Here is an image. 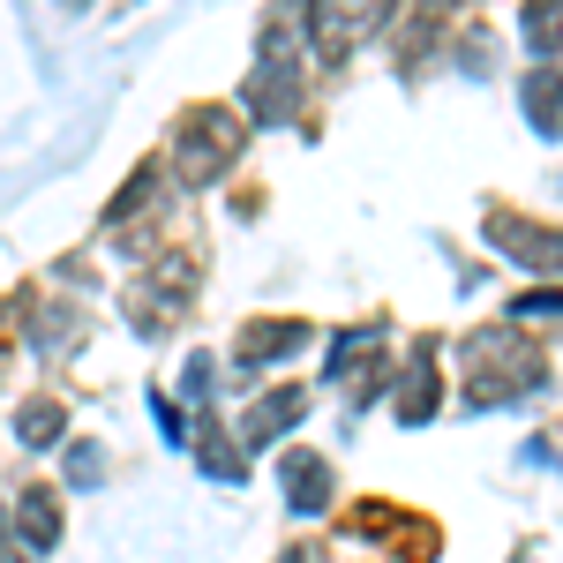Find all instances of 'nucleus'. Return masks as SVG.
Instances as JSON below:
<instances>
[{"label":"nucleus","instance_id":"f3484780","mask_svg":"<svg viewBox=\"0 0 563 563\" xmlns=\"http://www.w3.org/2000/svg\"><path fill=\"white\" fill-rule=\"evenodd\" d=\"M459 8H474V0H421V8H413V23H406V45H413V53H429L435 31H443Z\"/></svg>","mask_w":563,"mask_h":563},{"label":"nucleus","instance_id":"5701e85b","mask_svg":"<svg viewBox=\"0 0 563 563\" xmlns=\"http://www.w3.org/2000/svg\"><path fill=\"white\" fill-rule=\"evenodd\" d=\"M0 556H8V519H0Z\"/></svg>","mask_w":563,"mask_h":563},{"label":"nucleus","instance_id":"20e7f679","mask_svg":"<svg viewBox=\"0 0 563 563\" xmlns=\"http://www.w3.org/2000/svg\"><path fill=\"white\" fill-rule=\"evenodd\" d=\"M308 339H316V323H308V316H249V323H241V339H233V368H241V376H256V368H271V361H294Z\"/></svg>","mask_w":563,"mask_h":563},{"label":"nucleus","instance_id":"39448f33","mask_svg":"<svg viewBox=\"0 0 563 563\" xmlns=\"http://www.w3.org/2000/svg\"><path fill=\"white\" fill-rule=\"evenodd\" d=\"M496 249L511 263H526V271H563V233H549V225H526L519 211H488V225H481Z\"/></svg>","mask_w":563,"mask_h":563},{"label":"nucleus","instance_id":"0eeeda50","mask_svg":"<svg viewBox=\"0 0 563 563\" xmlns=\"http://www.w3.org/2000/svg\"><path fill=\"white\" fill-rule=\"evenodd\" d=\"M241 106H249L256 121H294V106H301V60H256Z\"/></svg>","mask_w":563,"mask_h":563},{"label":"nucleus","instance_id":"9d476101","mask_svg":"<svg viewBox=\"0 0 563 563\" xmlns=\"http://www.w3.org/2000/svg\"><path fill=\"white\" fill-rule=\"evenodd\" d=\"M435 406H443V368H435V353L421 346L406 361V376H398V421L421 429V421H435Z\"/></svg>","mask_w":563,"mask_h":563},{"label":"nucleus","instance_id":"f8f14e48","mask_svg":"<svg viewBox=\"0 0 563 563\" xmlns=\"http://www.w3.org/2000/svg\"><path fill=\"white\" fill-rule=\"evenodd\" d=\"M519 106L541 135H563V68H533L519 84Z\"/></svg>","mask_w":563,"mask_h":563},{"label":"nucleus","instance_id":"393cba45","mask_svg":"<svg viewBox=\"0 0 563 563\" xmlns=\"http://www.w3.org/2000/svg\"><path fill=\"white\" fill-rule=\"evenodd\" d=\"M286 563H301V556H286Z\"/></svg>","mask_w":563,"mask_h":563},{"label":"nucleus","instance_id":"423d86ee","mask_svg":"<svg viewBox=\"0 0 563 563\" xmlns=\"http://www.w3.org/2000/svg\"><path fill=\"white\" fill-rule=\"evenodd\" d=\"M294 421H308V390H301V384L263 390L256 406H241V451H263V443H278V435L294 429Z\"/></svg>","mask_w":563,"mask_h":563},{"label":"nucleus","instance_id":"1a4fd4ad","mask_svg":"<svg viewBox=\"0 0 563 563\" xmlns=\"http://www.w3.org/2000/svg\"><path fill=\"white\" fill-rule=\"evenodd\" d=\"M15 541L31 549V556H45V549H60V488L53 481H31L23 496H15Z\"/></svg>","mask_w":563,"mask_h":563},{"label":"nucleus","instance_id":"f257e3e1","mask_svg":"<svg viewBox=\"0 0 563 563\" xmlns=\"http://www.w3.org/2000/svg\"><path fill=\"white\" fill-rule=\"evenodd\" d=\"M459 361H466V406L488 413V406H511L526 390L549 384V361L533 339H519L511 323H496V331H474V339H459Z\"/></svg>","mask_w":563,"mask_h":563},{"label":"nucleus","instance_id":"aec40b11","mask_svg":"<svg viewBox=\"0 0 563 563\" xmlns=\"http://www.w3.org/2000/svg\"><path fill=\"white\" fill-rule=\"evenodd\" d=\"M68 481H76V488H98V481H106V451H98V443H76V451H68Z\"/></svg>","mask_w":563,"mask_h":563},{"label":"nucleus","instance_id":"7ed1b4c3","mask_svg":"<svg viewBox=\"0 0 563 563\" xmlns=\"http://www.w3.org/2000/svg\"><path fill=\"white\" fill-rule=\"evenodd\" d=\"M398 0H308V38L323 60H346L353 45H368L390 23Z\"/></svg>","mask_w":563,"mask_h":563},{"label":"nucleus","instance_id":"f03ea898","mask_svg":"<svg viewBox=\"0 0 563 563\" xmlns=\"http://www.w3.org/2000/svg\"><path fill=\"white\" fill-rule=\"evenodd\" d=\"M241 113L233 106H188L174 121V174L188 180V188H211V180H225V166L241 158Z\"/></svg>","mask_w":563,"mask_h":563},{"label":"nucleus","instance_id":"6ab92c4d","mask_svg":"<svg viewBox=\"0 0 563 563\" xmlns=\"http://www.w3.org/2000/svg\"><path fill=\"white\" fill-rule=\"evenodd\" d=\"M151 413H158V435H166V443H188V429H196V413H180V406L166 398V390H151Z\"/></svg>","mask_w":563,"mask_h":563},{"label":"nucleus","instance_id":"6e6552de","mask_svg":"<svg viewBox=\"0 0 563 563\" xmlns=\"http://www.w3.org/2000/svg\"><path fill=\"white\" fill-rule=\"evenodd\" d=\"M278 481H286V504H294L301 519H323V511H331V496H339L331 459H316V451H286V459H278Z\"/></svg>","mask_w":563,"mask_h":563},{"label":"nucleus","instance_id":"dca6fc26","mask_svg":"<svg viewBox=\"0 0 563 563\" xmlns=\"http://www.w3.org/2000/svg\"><path fill=\"white\" fill-rule=\"evenodd\" d=\"M353 361H376V331H339V339H331V361H323V376H331V384H353Z\"/></svg>","mask_w":563,"mask_h":563},{"label":"nucleus","instance_id":"a211bd4d","mask_svg":"<svg viewBox=\"0 0 563 563\" xmlns=\"http://www.w3.org/2000/svg\"><path fill=\"white\" fill-rule=\"evenodd\" d=\"M390 519H398V504L368 496V504H353V511H346V526H339V533H353V541H384V533H390Z\"/></svg>","mask_w":563,"mask_h":563},{"label":"nucleus","instance_id":"2eb2a0df","mask_svg":"<svg viewBox=\"0 0 563 563\" xmlns=\"http://www.w3.org/2000/svg\"><path fill=\"white\" fill-rule=\"evenodd\" d=\"M158 166H135V180L129 188H121V196H113V203H106V225H113V233H129L135 225V211H143V203H151V196H158Z\"/></svg>","mask_w":563,"mask_h":563},{"label":"nucleus","instance_id":"4468645a","mask_svg":"<svg viewBox=\"0 0 563 563\" xmlns=\"http://www.w3.org/2000/svg\"><path fill=\"white\" fill-rule=\"evenodd\" d=\"M519 31H526V53L533 60H563V0H526Z\"/></svg>","mask_w":563,"mask_h":563},{"label":"nucleus","instance_id":"ddd939ff","mask_svg":"<svg viewBox=\"0 0 563 563\" xmlns=\"http://www.w3.org/2000/svg\"><path fill=\"white\" fill-rule=\"evenodd\" d=\"M60 435H68V406L60 398H23L15 406V443L23 451H53Z\"/></svg>","mask_w":563,"mask_h":563},{"label":"nucleus","instance_id":"412c9836","mask_svg":"<svg viewBox=\"0 0 563 563\" xmlns=\"http://www.w3.org/2000/svg\"><path fill=\"white\" fill-rule=\"evenodd\" d=\"M533 316H563V286H541V294L511 301V323H533Z\"/></svg>","mask_w":563,"mask_h":563},{"label":"nucleus","instance_id":"4be33fe9","mask_svg":"<svg viewBox=\"0 0 563 563\" xmlns=\"http://www.w3.org/2000/svg\"><path fill=\"white\" fill-rule=\"evenodd\" d=\"M211 353H196V361H188V368H180V384H188V398H196V406H203V398H211Z\"/></svg>","mask_w":563,"mask_h":563},{"label":"nucleus","instance_id":"b1692460","mask_svg":"<svg viewBox=\"0 0 563 563\" xmlns=\"http://www.w3.org/2000/svg\"><path fill=\"white\" fill-rule=\"evenodd\" d=\"M68 8H90V0H68Z\"/></svg>","mask_w":563,"mask_h":563},{"label":"nucleus","instance_id":"9b49d317","mask_svg":"<svg viewBox=\"0 0 563 563\" xmlns=\"http://www.w3.org/2000/svg\"><path fill=\"white\" fill-rule=\"evenodd\" d=\"M188 443H196V466H203L211 481H249V466H241V451H233V435H225L218 413H196Z\"/></svg>","mask_w":563,"mask_h":563}]
</instances>
